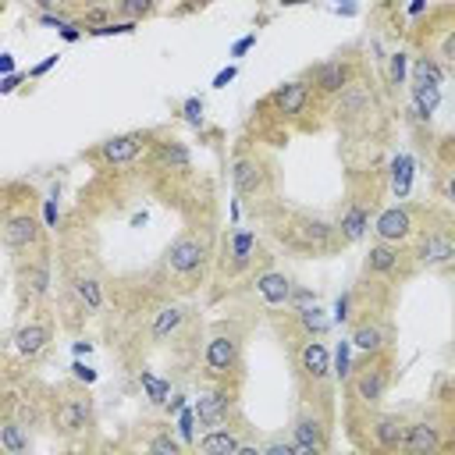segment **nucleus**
I'll use <instances>...</instances> for the list:
<instances>
[{"label": "nucleus", "mask_w": 455, "mask_h": 455, "mask_svg": "<svg viewBox=\"0 0 455 455\" xmlns=\"http://www.w3.org/2000/svg\"><path fill=\"white\" fill-rule=\"evenodd\" d=\"M448 199L455 203V178H448Z\"/></svg>", "instance_id": "bf43d9fd"}, {"label": "nucleus", "mask_w": 455, "mask_h": 455, "mask_svg": "<svg viewBox=\"0 0 455 455\" xmlns=\"http://www.w3.org/2000/svg\"><path fill=\"white\" fill-rule=\"evenodd\" d=\"M253 249H256V235L246 231V228H238V231L231 235V267L242 270V267L253 260Z\"/></svg>", "instance_id": "a878e982"}, {"label": "nucleus", "mask_w": 455, "mask_h": 455, "mask_svg": "<svg viewBox=\"0 0 455 455\" xmlns=\"http://www.w3.org/2000/svg\"><path fill=\"white\" fill-rule=\"evenodd\" d=\"M352 349H359V352H381L384 349V335L374 324H363V327L352 331Z\"/></svg>", "instance_id": "c85d7f7f"}, {"label": "nucleus", "mask_w": 455, "mask_h": 455, "mask_svg": "<svg viewBox=\"0 0 455 455\" xmlns=\"http://www.w3.org/2000/svg\"><path fill=\"white\" fill-rule=\"evenodd\" d=\"M345 317H349V295H342V299H338V306H335V320L342 324Z\"/></svg>", "instance_id": "de8ad7c7"}, {"label": "nucleus", "mask_w": 455, "mask_h": 455, "mask_svg": "<svg viewBox=\"0 0 455 455\" xmlns=\"http://www.w3.org/2000/svg\"><path fill=\"white\" fill-rule=\"evenodd\" d=\"M281 4H306V0H281Z\"/></svg>", "instance_id": "680f3d73"}, {"label": "nucleus", "mask_w": 455, "mask_h": 455, "mask_svg": "<svg viewBox=\"0 0 455 455\" xmlns=\"http://www.w3.org/2000/svg\"><path fill=\"white\" fill-rule=\"evenodd\" d=\"M384 388H388V374L384 370H363L356 377V395L363 402H381L384 399Z\"/></svg>", "instance_id": "dca6fc26"}, {"label": "nucleus", "mask_w": 455, "mask_h": 455, "mask_svg": "<svg viewBox=\"0 0 455 455\" xmlns=\"http://www.w3.org/2000/svg\"><path fill=\"white\" fill-rule=\"evenodd\" d=\"M367 107H370V93H367L363 85H345V89H342V104H338V114H342V117H359Z\"/></svg>", "instance_id": "bb28decb"}, {"label": "nucleus", "mask_w": 455, "mask_h": 455, "mask_svg": "<svg viewBox=\"0 0 455 455\" xmlns=\"http://www.w3.org/2000/svg\"><path fill=\"white\" fill-rule=\"evenodd\" d=\"M395 267H399V249H391V242H377V246H370V253H367V270H370V274H391Z\"/></svg>", "instance_id": "412c9836"}, {"label": "nucleus", "mask_w": 455, "mask_h": 455, "mask_svg": "<svg viewBox=\"0 0 455 455\" xmlns=\"http://www.w3.org/2000/svg\"><path fill=\"white\" fill-rule=\"evenodd\" d=\"M47 342H50V331L43 327V324H25L18 335H15V349L22 352V356H40L43 349H47Z\"/></svg>", "instance_id": "ddd939ff"}, {"label": "nucleus", "mask_w": 455, "mask_h": 455, "mask_svg": "<svg viewBox=\"0 0 455 455\" xmlns=\"http://www.w3.org/2000/svg\"><path fill=\"white\" fill-rule=\"evenodd\" d=\"M36 238H40V221L28 217V214H18V217H11V221L4 224L8 249H28Z\"/></svg>", "instance_id": "0eeeda50"}, {"label": "nucleus", "mask_w": 455, "mask_h": 455, "mask_svg": "<svg viewBox=\"0 0 455 455\" xmlns=\"http://www.w3.org/2000/svg\"><path fill=\"white\" fill-rule=\"evenodd\" d=\"M157 164L171 167V171H189L192 157H189V149L181 146V142H160L157 146Z\"/></svg>", "instance_id": "393cba45"}, {"label": "nucleus", "mask_w": 455, "mask_h": 455, "mask_svg": "<svg viewBox=\"0 0 455 455\" xmlns=\"http://www.w3.org/2000/svg\"><path fill=\"white\" fill-rule=\"evenodd\" d=\"M416 256H420V263L434 267V263H445V260H452V256H455V246H452V242H448L445 235H431V238H423V242H420Z\"/></svg>", "instance_id": "4468645a"}, {"label": "nucleus", "mask_w": 455, "mask_h": 455, "mask_svg": "<svg viewBox=\"0 0 455 455\" xmlns=\"http://www.w3.org/2000/svg\"><path fill=\"white\" fill-rule=\"evenodd\" d=\"M47 224H57V206H53V199H47Z\"/></svg>", "instance_id": "3c124183"}, {"label": "nucleus", "mask_w": 455, "mask_h": 455, "mask_svg": "<svg viewBox=\"0 0 455 455\" xmlns=\"http://www.w3.org/2000/svg\"><path fill=\"white\" fill-rule=\"evenodd\" d=\"M139 149H142V139L139 135H114L100 146V157L107 164H132L139 157Z\"/></svg>", "instance_id": "1a4fd4ad"}, {"label": "nucleus", "mask_w": 455, "mask_h": 455, "mask_svg": "<svg viewBox=\"0 0 455 455\" xmlns=\"http://www.w3.org/2000/svg\"><path fill=\"white\" fill-rule=\"evenodd\" d=\"M196 409H181L178 413V434H181V445H196V434H192V427H196Z\"/></svg>", "instance_id": "473e14b6"}, {"label": "nucleus", "mask_w": 455, "mask_h": 455, "mask_svg": "<svg viewBox=\"0 0 455 455\" xmlns=\"http://www.w3.org/2000/svg\"><path fill=\"white\" fill-rule=\"evenodd\" d=\"M253 43H256V36H242V40L235 43V50H231V57H242V53H246V50H249Z\"/></svg>", "instance_id": "a18cd8bd"}, {"label": "nucleus", "mask_w": 455, "mask_h": 455, "mask_svg": "<svg viewBox=\"0 0 455 455\" xmlns=\"http://www.w3.org/2000/svg\"><path fill=\"white\" fill-rule=\"evenodd\" d=\"M93 36H129V33H135V22H104V25H97V28H89Z\"/></svg>", "instance_id": "f704fd0d"}, {"label": "nucleus", "mask_w": 455, "mask_h": 455, "mask_svg": "<svg viewBox=\"0 0 455 455\" xmlns=\"http://www.w3.org/2000/svg\"><path fill=\"white\" fill-rule=\"evenodd\" d=\"M295 302H299V310H302V306H310V302H317V299H313L310 292H299V295H295Z\"/></svg>", "instance_id": "5fc2aeb1"}, {"label": "nucleus", "mask_w": 455, "mask_h": 455, "mask_svg": "<svg viewBox=\"0 0 455 455\" xmlns=\"http://www.w3.org/2000/svg\"><path fill=\"white\" fill-rule=\"evenodd\" d=\"M413 189V157L399 154L395 160H391V192H395L399 199H406Z\"/></svg>", "instance_id": "b1692460"}, {"label": "nucleus", "mask_w": 455, "mask_h": 455, "mask_svg": "<svg viewBox=\"0 0 455 455\" xmlns=\"http://www.w3.org/2000/svg\"><path fill=\"white\" fill-rule=\"evenodd\" d=\"M18 423H25V427H33V423H36V409L28 402H18Z\"/></svg>", "instance_id": "a19ab883"}, {"label": "nucleus", "mask_w": 455, "mask_h": 455, "mask_svg": "<svg viewBox=\"0 0 455 455\" xmlns=\"http://www.w3.org/2000/svg\"><path fill=\"white\" fill-rule=\"evenodd\" d=\"M374 231H377L381 242H402V238H409V231H413L409 210H406V206H391V210H384V214L377 217V224H374Z\"/></svg>", "instance_id": "20e7f679"}, {"label": "nucleus", "mask_w": 455, "mask_h": 455, "mask_svg": "<svg viewBox=\"0 0 455 455\" xmlns=\"http://www.w3.org/2000/svg\"><path fill=\"white\" fill-rule=\"evenodd\" d=\"M206 260V242L196 238V235H181L171 242V249H167V270L171 274H196V270L203 267Z\"/></svg>", "instance_id": "f257e3e1"}, {"label": "nucleus", "mask_w": 455, "mask_h": 455, "mask_svg": "<svg viewBox=\"0 0 455 455\" xmlns=\"http://www.w3.org/2000/svg\"><path fill=\"white\" fill-rule=\"evenodd\" d=\"M60 36H65L68 43H75V40H78V28H75V25H68V28H60Z\"/></svg>", "instance_id": "603ef678"}, {"label": "nucleus", "mask_w": 455, "mask_h": 455, "mask_svg": "<svg viewBox=\"0 0 455 455\" xmlns=\"http://www.w3.org/2000/svg\"><path fill=\"white\" fill-rule=\"evenodd\" d=\"M391 82H395V85L406 82V53H402V50L391 53Z\"/></svg>", "instance_id": "4c0bfd02"}, {"label": "nucleus", "mask_w": 455, "mask_h": 455, "mask_svg": "<svg viewBox=\"0 0 455 455\" xmlns=\"http://www.w3.org/2000/svg\"><path fill=\"white\" fill-rule=\"evenodd\" d=\"M0 68H4V72L11 75V72H15V57H11V53H4V57H0Z\"/></svg>", "instance_id": "864d4df0"}, {"label": "nucleus", "mask_w": 455, "mask_h": 455, "mask_svg": "<svg viewBox=\"0 0 455 455\" xmlns=\"http://www.w3.org/2000/svg\"><path fill=\"white\" fill-rule=\"evenodd\" d=\"M413 100H416V114L420 117H431L438 100H441V85L438 82H420L413 78Z\"/></svg>", "instance_id": "4be33fe9"}, {"label": "nucleus", "mask_w": 455, "mask_h": 455, "mask_svg": "<svg viewBox=\"0 0 455 455\" xmlns=\"http://www.w3.org/2000/svg\"><path fill=\"white\" fill-rule=\"evenodd\" d=\"M367 228H370V214H367L363 206H352L349 214L342 217V235H345L349 242L363 238V235H367Z\"/></svg>", "instance_id": "cd10ccee"}, {"label": "nucleus", "mask_w": 455, "mask_h": 455, "mask_svg": "<svg viewBox=\"0 0 455 455\" xmlns=\"http://www.w3.org/2000/svg\"><path fill=\"white\" fill-rule=\"evenodd\" d=\"M349 356H352V338H349V342H342V345H338V352H335V374H338L342 381L352 374V367H349Z\"/></svg>", "instance_id": "c9c22d12"}, {"label": "nucleus", "mask_w": 455, "mask_h": 455, "mask_svg": "<svg viewBox=\"0 0 455 455\" xmlns=\"http://www.w3.org/2000/svg\"><path fill=\"white\" fill-rule=\"evenodd\" d=\"M75 352L82 356V352H93V345H89V342H75Z\"/></svg>", "instance_id": "13d9d810"}, {"label": "nucleus", "mask_w": 455, "mask_h": 455, "mask_svg": "<svg viewBox=\"0 0 455 455\" xmlns=\"http://www.w3.org/2000/svg\"><path fill=\"white\" fill-rule=\"evenodd\" d=\"M313 82H317L320 93H342L349 85V65L345 60H327V65H320L313 72Z\"/></svg>", "instance_id": "9b49d317"}, {"label": "nucleus", "mask_w": 455, "mask_h": 455, "mask_svg": "<svg viewBox=\"0 0 455 455\" xmlns=\"http://www.w3.org/2000/svg\"><path fill=\"white\" fill-rule=\"evenodd\" d=\"M253 285H256V295L267 302V306H281V302L292 299V281L285 274H278V270H267V274H260Z\"/></svg>", "instance_id": "6e6552de"}, {"label": "nucleus", "mask_w": 455, "mask_h": 455, "mask_svg": "<svg viewBox=\"0 0 455 455\" xmlns=\"http://www.w3.org/2000/svg\"><path fill=\"white\" fill-rule=\"evenodd\" d=\"M75 292H78V299L85 302L89 313H97V310L104 306V288H100L97 278H85V274H82V278L75 281Z\"/></svg>", "instance_id": "c756f323"}, {"label": "nucleus", "mask_w": 455, "mask_h": 455, "mask_svg": "<svg viewBox=\"0 0 455 455\" xmlns=\"http://www.w3.org/2000/svg\"><path fill=\"white\" fill-rule=\"evenodd\" d=\"M231 181H235V189L242 196H249V192H256L263 185V167L256 160H238L235 171H231Z\"/></svg>", "instance_id": "2eb2a0df"}, {"label": "nucleus", "mask_w": 455, "mask_h": 455, "mask_svg": "<svg viewBox=\"0 0 455 455\" xmlns=\"http://www.w3.org/2000/svg\"><path fill=\"white\" fill-rule=\"evenodd\" d=\"M406 423L399 420V416H381L377 423H374V441L381 445V448H406Z\"/></svg>", "instance_id": "f8f14e48"}, {"label": "nucleus", "mask_w": 455, "mask_h": 455, "mask_svg": "<svg viewBox=\"0 0 455 455\" xmlns=\"http://www.w3.org/2000/svg\"><path fill=\"white\" fill-rule=\"evenodd\" d=\"M242 448V441L231 434V431H206L203 438H199V452H206V455H235Z\"/></svg>", "instance_id": "f3484780"}, {"label": "nucleus", "mask_w": 455, "mask_h": 455, "mask_svg": "<svg viewBox=\"0 0 455 455\" xmlns=\"http://www.w3.org/2000/svg\"><path fill=\"white\" fill-rule=\"evenodd\" d=\"M185 121H189V125H199V121H203V100L199 97L185 100Z\"/></svg>", "instance_id": "58836bf2"}, {"label": "nucleus", "mask_w": 455, "mask_h": 455, "mask_svg": "<svg viewBox=\"0 0 455 455\" xmlns=\"http://www.w3.org/2000/svg\"><path fill=\"white\" fill-rule=\"evenodd\" d=\"M121 8H125L129 22H135L139 15H146L149 8H154V0H121Z\"/></svg>", "instance_id": "e433bc0d"}, {"label": "nucleus", "mask_w": 455, "mask_h": 455, "mask_svg": "<svg viewBox=\"0 0 455 455\" xmlns=\"http://www.w3.org/2000/svg\"><path fill=\"white\" fill-rule=\"evenodd\" d=\"M149 448H154V452H171V455H178V452H181V445H178L171 434H160V438H154V441H149Z\"/></svg>", "instance_id": "ea45409f"}, {"label": "nucleus", "mask_w": 455, "mask_h": 455, "mask_svg": "<svg viewBox=\"0 0 455 455\" xmlns=\"http://www.w3.org/2000/svg\"><path fill=\"white\" fill-rule=\"evenodd\" d=\"M235 359H238V342L231 335H214V338L206 342V374L210 377L231 374Z\"/></svg>", "instance_id": "7ed1b4c3"}, {"label": "nucleus", "mask_w": 455, "mask_h": 455, "mask_svg": "<svg viewBox=\"0 0 455 455\" xmlns=\"http://www.w3.org/2000/svg\"><path fill=\"white\" fill-rule=\"evenodd\" d=\"M306 100H310V85H306V82H285V85L278 89V93L270 97L274 110H278V114H285V117H295V114H302Z\"/></svg>", "instance_id": "423d86ee"}, {"label": "nucleus", "mask_w": 455, "mask_h": 455, "mask_svg": "<svg viewBox=\"0 0 455 455\" xmlns=\"http://www.w3.org/2000/svg\"><path fill=\"white\" fill-rule=\"evenodd\" d=\"M299 363H302V370H306V377H313V381H324L331 370H335L324 342H306V349L299 352Z\"/></svg>", "instance_id": "9d476101"}, {"label": "nucleus", "mask_w": 455, "mask_h": 455, "mask_svg": "<svg viewBox=\"0 0 455 455\" xmlns=\"http://www.w3.org/2000/svg\"><path fill=\"white\" fill-rule=\"evenodd\" d=\"M181 320H185V310L181 306H160L157 317H154V327H149V335H154L157 342H164L181 327Z\"/></svg>", "instance_id": "aec40b11"}, {"label": "nucleus", "mask_w": 455, "mask_h": 455, "mask_svg": "<svg viewBox=\"0 0 455 455\" xmlns=\"http://www.w3.org/2000/svg\"><path fill=\"white\" fill-rule=\"evenodd\" d=\"M85 420H89V402L72 399V402L60 406V413H57V427L65 431V434H75V431L85 427Z\"/></svg>", "instance_id": "a211bd4d"}, {"label": "nucleus", "mask_w": 455, "mask_h": 455, "mask_svg": "<svg viewBox=\"0 0 455 455\" xmlns=\"http://www.w3.org/2000/svg\"><path fill=\"white\" fill-rule=\"evenodd\" d=\"M292 441H295V455H317L327 448V434H324V420L320 416H299L292 427Z\"/></svg>", "instance_id": "f03ea898"}, {"label": "nucleus", "mask_w": 455, "mask_h": 455, "mask_svg": "<svg viewBox=\"0 0 455 455\" xmlns=\"http://www.w3.org/2000/svg\"><path fill=\"white\" fill-rule=\"evenodd\" d=\"M15 85H18V75H8V78H4V85H0V89H4V93H11Z\"/></svg>", "instance_id": "6e6d98bb"}, {"label": "nucleus", "mask_w": 455, "mask_h": 455, "mask_svg": "<svg viewBox=\"0 0 455 455\" xmlns=\"http://www.w3.org/2000/svg\"><path fill=\"white\" fill-rule=\"evenodd\" d=\"M72 374H75L78 381H85V384H93V381H97V370H89L85 363H72Z\"/></svg>", "instance_id": "79ce46f5"}, {"label": "nucleus", "mask_w": 455, "mask_h": 455, "mask_svg": "<svg viewBox=\"0 0 455 455\" xmlns=\"http://www.w3.org/2000/svg\"><path fill=\"white\" fill-rule=\"evenodd\" d=\"M53 65H57V53H53V57H47V60H40V65L33 68V75H47V72H50Z\"/></svg>", "instance_id": "09e8293b"}, {"label": "nucleus", "mask_w": 455, "mask_h": 455, "mask_svg": "<svg viewBox=\"0 0 455 455\" xmlns=\"http://www.w3.org/2000/svg\"><path fill=\"white\" fill-rule=\"evenodd\" d=\"M196 420H199V427H206V431H214V427H221L224 423V416H228V395L224 391H203V395L196 399Z\"/></svg>", "instance_id": "39448f33"}, {"label": "nucleus", "mask_w": 455, "mask_h": 455, "mask_svg": "<svg viewBox=\"0 0 455 455\" xmlns=\"http://www.w3.org/2000/svg\"><path fill=\"white\" fill-rule=\"evenodd\" d=\"M413 78H420V82H438V85H441V68L434 65V60L420 57L416 65H413Z\"/></svg>", "instance_id": "72a5a7b5"}, {"label": "nucleus", "mask_w": 455, "mask_h": 455, "mask_svg": "<svg viewBox=\"0 0 455 455\" xmlns=\"http://www.w3.org/2000/svg\"><path fill=\"white\" fill-rule=\"evenodd\" d=\"M0 448H4L8 455H25V452H28L25 423H18V420H4V427H0Z\"/></svg>", "instance_id": "5701e85b"}, {"label": "nucleus", "mask_w": 455, "mask_h": 455, "mask_svg": "<svg viewBox=\"0 0 455 455\" xmlns=\"http://www.w3.org/2000/svg\"><path fill=\"white\" fill-rule=\"evenodd\" d=\"M299 324L306 327L310 335H327V327H331V320L324 317V310L317 306V302H313V306H302V310H299Z\"/></svg>", "instance_id": "2f4dec72"}, {"label": "nucleus", "mask_w": 455, "mask_h": 455, "mask_svg": "<svg viewBox=\"0 0 455 455\" xmlns=\"http://www.w3.org/2000/svg\"><path fill=\"white\" fill-rule=\"evenodd\" d=\"M267 452H270V455H295V441H285V445H281V441H274Z\"/></svg>", "instance_id": "c03bdc74"}, {"label": "nucleus", "mask_w": 455, "mask_h": 455, "mask_svg": "<svg viewBox=\"0 0 455 455\" xmlns=\"http://www.w3.org/2000/svg\"><path fill=\"white\" fill-rule=\"evenodd\" d=\"M231 78H235V65H228L224 72H217V78H214V85H217V89H224V85H228Z\"/></svg>", "instance_id": "49530a36"}, {"label": "nucleus", "mask_w": 455, "mask_h": 455, "mask_svg": "<svg viewBox=\"0 0 455 455\" xmlns=\"http://www.w3.org/2000/svg\"><path fill=\"white\" fill-rule=\"evenodd\" d=\"M423 4H427V0H413V4H409V15H420V11H423Z\"/></svg>", "instance_id": "4d7b16f0"}, {"label": "nucleus", "mask_w": 455, "mask_h": 455, "mask_svg": "<svg viewBox=\"0 0 455 455\" xmlns=\"http://www.w3.org/2000/svg\"><path fill=\"white\" fill-rule=\"evenodd\" d=\"M139 384H142L146 399L154 402V406H164V402H167V395H171V384H167V381H160V377H154L149 370H142V374H139Z\"/></svg>", "instance_id": "7c9ffc66"}, {"label": "nucleus", "mask_w": 455, "mask_h": 455, "mask_svg": "<svg viewBox=\"0 0 455 455\" xmlns=\"http://www.w3.org/2000/svg\"><path fill=\"white\" fill-rule=\"evenodd\" d=\"M438 445H441V438H438V431L431 427V423H409V431H406V448L409 452H438Z\"/></svg>", "instance_id": "6ab92c4d"}, {"label": "nucleus", "mask_w": 455, "mask_h": 455, "mask_svg": "<svg viewBox=\"0 0 455 455\" xmlns=\"http://www.w3.org/2000/svg\"><path fill=\"white\" fill-rule=\"evenodd\" d=\"M40 22H43V25H57V28H68V22L57 18V15H40Z\"/></svg>", "instance_id": "8fccbe9b"}, {"label": "nucleus", "mask_w": 455, "mask_h": 455, "mask_svg": "<svg viewBox=\"0 0 455 455\" xmlns=\"http://www.w3.org/2000/svg\"><path fill=\"white\" fill-rule=\"evenodd\" d=\"M36 4H40V8H53V4H57V0H36Z\"/></svg>", "instance_id": "052dcab7"}, {"label": "nucleus", "mask_w": 455, "mask_h": 455, "mask_svg": "<svg viewBox=\"0 0 455 455\" xmlns=\"http://www.w3.org/2000/svg\"><path fill=\"white\" fill-rule=\"evenodd\" d=\"M441 57L448 60V65H455V33L445 36V43H441Z\"/></svg>", "instance_id": "37998d69"}]
</instances>
